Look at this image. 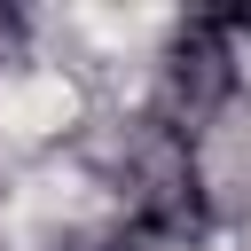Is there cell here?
Wrapping results in <instances>:
<instances>
[{
	"mask_svg": "<svg viewBox=\"0 0 251 251\" xmlns=\"http://www.w3.org/2000/svg\"><path fill=\"white\" fill-rule=\"evenodd\" d=\"M235 86H243V71H235L227 16H188L165 31V47H157V118L165 126H180V133L212 126L235 102Z\"/></svg>",
	"mask_w": 251,
	"mask_h": 251,
	"instance_id": "obj_2",
	"label": "cell"
},
{
	"mask_svg": "<svg viewBox=\"0 0 251 251\" xmlns=\"http://www.w3.org/2000/svg\"><path fill=\"white\" fill-rule=\"evenodd\" d=\"M16 47H24V16H16V8H0V63H8Z\"/></svg>",
	"mask_w": 251,
	"mask_h": 251,
	"instance_id": "obj_3",
	"label": "cell"
},
{
	"mask_svg": "<svg viewBox=\"0 0 251 251\" xmlns=\"http://www.w3.org/2000/svg\"><path fill=\"white\" fill-rule=\"evenodd\" d=\"M86 165L126 196V227H141L149 243L165 251H196L204 227H212V188H204V165H196V141L180 126H165L157 110L149 118H110L94 141H86Z\"/></svg>",
	"mask_w": 251,
	"mask_h": 251,
	"instance_id": "obj_1",
	"label": "cell"
},
{
	"mask_svg": "<svg viewBox=\"0 0 251 251\" xmlns=\"http://www.w3.org/2000/svg\"><path fill=\"white\" fill-rule=\"evenodd\" d=\"M227 31H235V39H251V8H243V16H227Z\"/></svg>",
	"mask_w": 251,
	"mask_h": 251,
	"instance_id": "obj_4",
	"label": "cell"
}]
</instances>
